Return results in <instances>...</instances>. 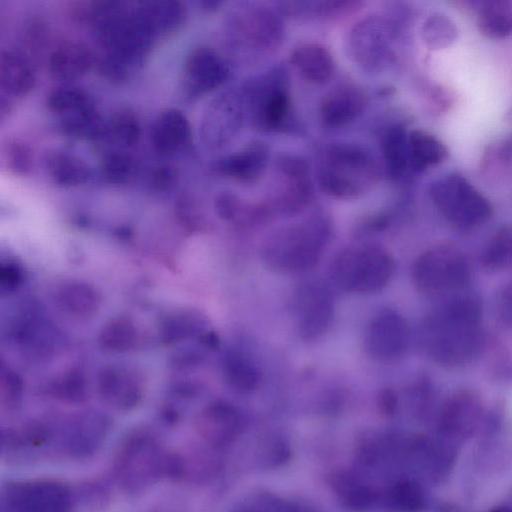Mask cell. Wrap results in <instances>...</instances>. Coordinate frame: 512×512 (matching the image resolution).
Masks as SVG:
<instances>
[{
    "label": "cell",
    "instance_id": "f6af8a7d",
    "mask_svg": "<svg viewBox=\"0 0 512 512\" xmlns=\"http://www.w3.org/2000/svg\"><path fill=\"white\" fill-rule=\"evenodd\" d=\"M192 324L185 318H170L163 323L161 339L168 344L179 342L190 336Z\"/></svg>",
    "mask_w": 512,
    "mask_h": 512
},
{
    "label": "cell",
    "instance_id": "60d3db41",
    "mask_svg": "<svg viewBox=\"0 0 512 512\" xmlns=\"http://www.w3.org/2000/svg\"><path fill=\"white\" fill-rule=\"evenodd\" d=\"M132 159L125 153L114 151L107 153L100 164L102 177L112 184H123L133 172Z\"/></svg>",
    "mask_w": 512,
    "mask_h": 512
},
{
    "label": "cell",
    "instance_id": "8fae6325",
    "mask_svg": "<svg viewBox=\"0 0 512 512\" xmlns=\"http://www.w3.org/2000/svg\"><path fill=\"white\" fill-rule=\"evenodd\" d=\"M410 328L406 318L390 308L377 312L369 321L364 347L367 354L380 362H390L400 358L407 350Z\"/></svg>",
    "mask_w": 512,
    "mask_h": 512
},
{
    "label": "cell",
    "instance_id": "30bf717a",
    "mask_svg": "<svg viewBox=\"0 0 512 512\" xmlns=\"http://www.w3.org/2000/svg\"><path fill=\"white\" fill-rule=\"evenodd\" d=\"M3 504L7 512H71L73 499L64 483L37 479L7 484Z\"/></svg>",
    "mask_w": 512,
    "mask_h": 512
},
{
    "label": "cell",
    "instance_id": "bcb514c9",
    "mask_svg": "<svg viewBox=\"0 0 512 512\" xmlns=\"http://www.w3.org/2000/svg\"><path fill=\"white\" fill-rule=\"evenodd\" d=\"M495 314L498 320L507 327L512 322V287L511 283L503 284L496 292L494 299Z\"/></svg>",
    "mask_w": 512,
    "mask_h": 512
},
{
    "label": "cell",
    "instance_id": "e575fe53",
    "mask_svg": "<svg viewBox=\"0 0 512 512\" xmlns=\"http://www.w3.org/2000/svg\"><path fill=\"white\" fill-rule=\"evenodd\" d=\"M137 342V329L127 317H116L108 321L98 335L99 347L108 353L130 350Z\"/></svg>",
    "mask_w": 512,
    "mask_h": 512
},
{
    "label": "cell",
    "instance_id": "52a82bcc",
    "mask_svg": "<svg viewBox=\"0 0 512 512\" xmlns=\"http://www.w3.org/2000/svg\"><path fill=\"white\" fill-rule=\"evenodd\" d=\"M398 35L396 21L380 14H370L351 28L347 37L348 54L367 72H380L395 58Z\"/></svg>",
    "mask_w": 512,
    "mask_h": 512
},
{
    "label": "cell",
    "instance_id": "e0dca14e",
    "mask_svg": "<svg viewBox=\"0 0 512 512\" xmlns=\"http://www.w3.org/2000/svg\"><path fill=\"white\" fill-rule=\"evenodd\" d=\"M366 103V94L359 86L351 83L339 85L323 98L320 119L330 128L345 126L358 118Z\"/></svg>",
    "mask_w": 512,
    "mask_h": 512
},
{
    "label": "cell",
    "instance_id": "ee69618b",
    "mask_svg": "<svg viewBox=\"0 0 512 512\" xmlns=\"http://www.w3.org/2000/svg\"><path fill=\"white\" fill-rule=\"evenodd\" d=\"M236 512H306L305 510L269 495H260Z\"/></svg>",
    "mask_w": 512,
    "mask_h": 512
},
{
    "label": "cell",
    "instance_id": "44dd1931",
    "mask_svg": "<svg viewBox=\"0 0 512 512\" xmlns=\"http://www.w3.org/2000/svg\"><path fill=\"white\" fill-rule=\"evenodd\" d=\"M191 127L187 117L177 109H166L155 119L150 141L155 151L171 155L182 150L190 141Z\"/></svg>",
    "mask_w": 512,
    "mask_h": 512
},
{
    "label": "cell",
    "instance_id": "db71d44e",
    "mask_svg": "<svg viewBox=\"0 0 512 512\" xmlns=\"http://www.w3.org/2000/svg\"><path fill=\"white\" fill-rule=\"evenodd\" d=\"M2 443H3V438H2V435H1V433H0V448H1V446H2Z\"/></svg>",
    "mask_w": 512,
    "mask_h": 512
},
{
    "label": "cell",
    "instance_id": "5bb4252c",
    "mask_svg": "<svg viewBox=\"0 0 512 512\" xmlns=\"http://www.w3.org/2000/svg\"><path fill=\"white\" fill-rule=\"evenodd\" d=\"M243 120V100L227 92L215 98L206 110L201 125L203 142L211 148L229 143L237 135Z\"/></svg>",
    "mask_w": 512,
    "mask_h": 512
},
{
    "label": "cell",
    "instance_id": "f35d334b",
    "mask_svg": "<svg viewBox=\"0 0 512 512\" xmlns=\"http://www.w3.org/2000/svg\"><path fill=\"white\" fill-rule=\"evenodd\" d=\"M32 166L29 148L17 140L0 141V171L15 175H26Z\"/></svg>",
    "mask_w": 512,
    "mask_h": 512
},
{
    "label": "cell",
    "instance_id": "816d5d0a",
    "mask_svg": "<svg viewBox=\"0 0 512 512\" xmlns=\"http://www.w3.org/2000/svg\"><path fill=\"white\" fill-rule=\"evenodd\" d=\"M200 341L208 348L215 349L219 345L218 337L213 333H203Z\"/></svg>",
    "mask_w": 512,
    "mask_h": 512
},
{
    "label": "cell",
    "instance_id": "603a6c76",
    "mask_svg": "<svg viewBox=\"0 0 512 512\" xmlns=\"http://www.w3.org/2000/svg\"><path fill=\"white\" fill-rule=\"evenodd\" d=\"M90 49L80 42L59 45L48 60L50 74L57 80L71 82L84 76L93 65Z\"/></svg>",
    "mask_w": 512,
    "mask_h": 512
},
{
    "label": "cell",
    "instance_id": "d6986e66",
    "mask_svg": "<svg viewBox=\"0 0 512 512\" xmlns=\"http://www.w3.org/2000/svg\"><path fill=\"white\" fill-rule=\"evenodd\" d=\"M268 159L269 150L266 144L253 141L240 151L221 159L215 169L223 176L251 183L264 174Z\"/></svg>",
    "mask_w": 512,
    "mask_h": 512
},
{
    "label": "cell",
    "instance_id": "7a4b0ae2",
    "mask_svg": "<svg viewBox=\"0 0 512 512\" xmlns=\"http://www.w3.org/2000/svg\"><path fill=\"white\" fill-rule=\"evenodd\" d=\"M333 223L325 213L276 232L266 244L264 257L268 265L282 272L301 273L314 269L331 241Z\"/></svg>",
    "mask_w": 512,
    "mask_h": 512
},
{
    "label": "cell",
    "instance_id": "3957f363",
    "mask_svg": "<svg viewBox=\"0 0 512 512\" xmlns=\"http://www.w3.org/2000/svg\"><path fill=\"white\" fill-rule=\"evenodd\" d=\"M380 170L371 153L347 143L328 145L318 161L317 182L327 195L356 199L369 192L379 179Z\"/></svg>",
    "mask_w": 512,
    "mask_h": 512
},
{
    "label": "cell",
    "instance_id": "1f68e13d",
    "mask_svg": "<svg viewBox=\"0 0 512 512\" xmlns=\"http://www.w3.org/2000/svg\"><path fill=\"white\" fill-rule=\"evenodd\" d=\"M508 0H490L482 3L477 17V26L482 35L501 39L512 30V8Z\"/></svg>",
    "mask_w": 512,
    "mask_h": 512
},
{
    "label": "cell",
    "instance_id": "d590c367",
    "mask_svg": "<svg viewBox=\"0 0 512 512\" xmlns=\"http://www.w3.org/2000/svg\"><path fill=\"white\" fill-rule=\"evenodd\" d=\"M50 393L63 402L81 403L89 392L87 376L80 368L63 371L50 384Z\"/></svg>",
    "mask_w": 512,
    "mask_h": 512
},
{
    "label": "cell",
    "instance_id": "74e56055",
    "mask_svg": "<svg viewBox=\"0 0 512 512\" xmlns=\"http://www.w3.org/2000/svg\"><path fill=\"white\" fill-rule=\"evenodd\" d=\"M350 1H285L280 3L283 14L294 18L328 17L349 11Z\"/></svg>",
    "mask_w": 512,
    "mask_h": 512
},
{
    "label": "cell",
    "instance_id": "7dc6e473",
    "mask_svg": "<svg viewBox=\"0 0 512 512\" xmlns=\"http://www.w3.org/2000/svg\"><path fill=\"white\" fill-rule=\"evenodd\" d=\"M128 65L115 56L105 54L99 62V71L111 81H123L128 74Z\"/></svg>",
    "mask_w": 512,
    "mask_h": 512
},
{
    "label": "cell",
    "instance_id": "ba28073f",
    "mask_svg": "<svg viewBox=\"0 0 512 512\" xmlns=\"http://www.w3.org/2000/svg\"><path fill=\"white\" fill-rule=\"evenodd\" d=\"M164 453L147 432L128 436L115 461V473L122 489L129 494H140L161 479Z\"/></svg>",
    "mask_w": 512,
    "mask_h": 512
},
{
    "label": "cell",
    "instance_id": "4316f807",
    "mask_svg": "<svg viewBox=\"0 0 512 512\" xmlns=\"http://www.w3.org/2000/svg\"><path fill=\"white\" fill-rule=\"evenodd\" d=\"M135 9L154 38L175 32L185 20V7L178 1H144Z\"/></svg>",
    "mask_w": 512,
    "mask_h": 512
},
{
    "label": "cell",
    "instance_id": "f5cc1de1",
    "mask_svg": "<svg viewBox=\"0 0 512 512\" xmlns=\"http://www.w3.org/2000/svg\"><path fill=\"white\" fill-rule=\"evenodd\" d=\"M10 111H11L10 102L5 97L0 95V122L3 121L4 119H6V117L10 113Z\"/></svg>",
    "mask_w": 512,
    "mask_h": 512
},
{
    "label": "cell",
    "instance_id": "ab89813d",
    "mask_svg": "<svg viewBox=\"0 0 512 512\" xmlns=\"http://www.w3.org/2000/svg\"><path fill=\"white\" fill-rule=\"evenodd\" d=\"M105 134H108L115 142L129 147L138 141L140 125L133 113L120 111L105 126Z\"/></svg>",
    "mask_w": 512,
    "mask_h": 512
},
{
    "label": "cell",
    "instance_id": "4dcf8cb0",
    "mask_svg": "<svg viewBox=\"0 0 512 512\" xmlns=\"http://www.w3.org/2000/svg\"><path fill=\"white\" fill-rule=\"evenodd\" d=\"M46 103L52 112L60 116V120L96 111L91 95L86 90L72 85H63L52 90Z\"/></svg>",
    "mask_w": 512,
    "mask_h": 512
},
{
    "label": "cell",
    "instance_id": "f546056e",
    "mask_svg": "<svg viewBox=\"0 0 512 512\" xmlns=\"http://www.w3.org/2000/svg\"><path fill=\"white\" fill-rule=\"evenodd\" d=\"M408 147L411 168L421 172L439 165L448 157V149L431 133L415 129L408 133Z\"/></svg>",
    "mask_w": 512,
    "mask_h": 512
},
{
    "label": "cell",
    "instance_id": "f907efd6",
    "mask_svg": "<svg viewBox=\"0 0 512 512\" xmlns=\"http://www.w3.org/2000/svg\"><path fill=\"white\" fill-rule=\"evenodd\" d=\"M378 403L383 412L392 414L398 406V397L391 388H384L379 393Z\"/></svg>",
    "mask_w": 512,
    "mask_h": 512
},
{
    "label": "cell",
    "instance_id": "4fadbf2b",
    "mask_svg": "<svg viewBox=\"0 0 512 512\" xmlns=\"http://www.w3.org/2000/svg\"><path fill=\"white\" fill-rule=\"evenodd\" d=\"M228 27L236 42L258 50H272L282 42L284 27L281 18L265 7H250L230 17Z\"/></svg>",
    "mask_w": 512,
    "mask_h": 512
},
{
    "label": "cell",
    "instance_id": "8d00e7d4",
    "mask_svg": "<svg viewBox=\"0 0 512 512\" xmlns=\"http://www.w3.org/2000/svg\"><path fill=\"white\" fill-rule=\"evenodd\" d=\"M421 37L430 49H445L456 41L458 29L448 16L434 13L422 24Z\"/></svg>",
    "mask_w": 512,
    "mask_h": 512
},
{
    "label": "cell",
    "instance_id": "277c9868",
    "mask_svg": "<svg viewBox=\"0 0 512 512\" xmlns=\"http://www.w3.org/2000/svg\"><path fill=\"white\" fill-rule=\"evenodd\" d=\"M395 270L392 255L374 244L350 246L333 259L330 276L336 287L353 294H372L390 282Z\"/></svg>",
    "mask_w": 512,
    "mask_h": 512
},
{
    "label": "cell",
    "instance_id": "836d02e7",
    "mask_svg": "<svg viewBox=\"0 0 512 512\" xmlns=\"http://www.w3.org/2000/svg\"><path fill=\"white\" fill-rule=\"evenodd\" d=\"M223 375L228 385L240 393H249L259 384L255 365L239 352L231 351L223 360Z\"/></svg>",
    "mask_w": 512,
    "mask_h": 512
},
{
    "label": "cell",
    "instance_id": "d4e9b609",
    "mask_svg": "<svg viewBox=\"0 0 512 512\" xmlns=\"http://www.w3.org/2000/svg\"><path fill=\"white\" fill-rule=\"evenodd\" d=\"M290 62L305 80L322 84L333 74L334 60L329 49L316 42H305L296 46Z\"/></svg>",
    "mask_w": 512,
    "mask_h": 512
},
{
    "label": "cell",
    "instance_id": "b9f144b4",
    "mask_svg": "<svg viewBox=\"0 0 512 512\" xmlns=\"http://www.w3.org/2000/svg\"><path fill=\"white\" fill-rule=\"evenodd\" d=\"M25 277L22 263L11 254H0V295L15 292Z\"/></svg>",
    "mask_w": 512,
    "mask_h": 512
},
{
    "label": "cell",
    "instance_id": "7bdbcfd3",
    "mask_svg": "<svg viewBox=\"0 0 512 512\" xmlns=\"http://www.w3.org/2000/svg\"><path fill=\"white\" fill-rule=\"evenodd\" d=\"M22 392L23 382L20 376L0 362V402L14 406L20 401Z\"/></svg>",
    "mask_w": 512,
    "mask_h": 512
},
{
    "label": "cell",
    "instance_id": "c3c4849f",
    "mask_svg": "<svg viewBox=\"0 0 512 512\" xmlns=\"http://www.w3.org/2000/svg\"><path fill=\"white\" fill-rule=\"evenodd\" d=\"M240 208L237 196L225 192L218 196L215 203V210L218 216L224 220H231L236 217Z\"/></svg>",
    "mask_w": 512,
    "mask_h": 512
},
{
    "label": "cell",
    "instance_id": "7402d4cb",
    "mask_svg": "<svg viewBox=\"0 0 512 512\" xmlns=\"http://www.w3.org/2000/svg\"><path fill=\"white\" fill-rule=\"evenodd\" d=\"M241 429L237 410L229 403L217 401L202 413L199 430L210 444L222 446L232 442Z\"/></svg>",
    "mask_w": 512,
    "mask_h": 512
},
{
    "label": "cell",
    "instance_id": "ac0fdd59",
    "mask_svg": "<svg viewBox=\"0 0 512 512\" xmlns=\"http://www.w3.org/2000/svg\"><path fill=\"white\" fill-rule=\"evenodd\" d=\"M110 420L98 412H87L75 418L69 427L67 447L75 457L93 455L103 444L109 429Z\"/></svg>",
    "mask_w": 512,
    "mask_h": 512
},
{
    "label": "cell",
    "instance_id": "7c38bea8",
    "mask_svg": "<svg viewBox=\"0 0 512 512\" xmlns=\"http://www.w3.org/2000/svg\"><path fill=\"white\" fill-rule=\"evenodd\" d=\"M297 329L305 341H314L330 329L335 315L331 290L320 281L305 283L296 296Z\"/></svg>",
    "mask_w": 512,
    "mask_h": 512
},
{
    "label": "cell",
    "instance_id": "2e32d148",
    "mask_svg": "<svg viewBox=\"0 0 512 512\" xmlns=\"http://www.w3.org/2000/svg\"><path fill=\"white\" fill-rule=\"evenodd\" d=\"M97 390L105 403L122 411L136 407L142 397L139 377L132 371L113 366L99 372Z\"/></svg>",
    "mask_w": 512,
    "mask_h": 512
},
{
    "label": "cell",
    "instance_id": "6da1fadb",
    "mask_svg": "<svg viewBox=\"0 0 512 512\" xmlns=\"http://www.w3.org/2000/svg\"><path fill=\"white\" fill-rule=\"evenodd\" d=\"M481 300L471 294L456 295L425 316L420 344L435 364L450 369L472 363L484 348Z\"/></svg>",
    "mask_w": 512,
    "mask_h": 512
},
{
    "label": "cell",
    "instance_id": "ffe728a7",
    "mask_svg": "<svg viewBox=\"0 0 512 512\" xmlns=\"http://www.w3.org/2000/svg\"><path fill=\"white\" fill-rule=\"evenodd\" d=\"M481 412L480 395L473 389L463 388L446 398L440 410L439 421L445 431L459 433L472 429Z\"/></svg>",
    "mask_w": 512,
    "mask_h": 512
},
{
    "label": "cell",
    "instance_id": "9c48e42d",
    "mask_svg": "<svg viewBox=\"0 0 512 512\" xmlns=\"http://www.w3.org/2000/svg\"><path fill=\"white\" fill-rule=\"evenodd\" d=\"M255 124L265 130H279L287 125L291 101L285 71L276 69L253 82L243 95Z\"/></svg>",
    "mask_w": 512,
    "mask_h": 512
},
{
    "label": "cell",
    "instance_id": "d6a6232c",
    "mask_svg": "<svg viewBox=\"0 0 512 512\" xmlns=\"http://www.w3.org/2000/svg\"><path fill=\"white\" fill-rule=\"evenodd\" d=\"M479 262L490 272H502L512 265V231L509 225L500 226L483 246Z\"/></svg>",
    "mask_w": 512,
    "mask_h": 512
},
{
    "label": "cell",
    "instance_id": "681fc988",
    "mask_svg": "<svg viewBox=\"0 0 512 512\" xmlns=\"http://www.w3.org/2000/svg\"><path fill=\"white\" fill-rule=\"evenodd\" d=\"M185 474L183 459L174 453H164L162 463V478L177 481Z\"/></svg>",
    "mask_w": 512,
    "mask_h": 512
},
{
    "label": "cell",
    "instance_id": "484cf974",
    "mask_svg": "<svg viewBox=\"0 0 512 512\" xmlns=\"http://www.w3.org/2000/svg\"><path fill=\"white\" fill-rule=\"evenodd\" d=\"M56 304L66 315L75 319H89L99 310L101 298L90 284L70 280L61 284L55 294Z\"/></svg>",
    "mask_w": 512,
    "mask_h": 512
},
{
    "label": "cell",
    "instance_id": "8992f818",
    "mask_svg": "<svg viewBox=\"0 0 512 512\" xmlns=\"http://www.w3.org/2000/svg\"><path fill=\"white\" fill-rule=\"evenodd\" d=\"M429 195L442 217L460 230L477 228L493 215L491 202L458 172L436 179Z\"/></svg>",
    "mask_w": 512,
    "mask_h": 512
},
{
    "label": "cell",
    "instance_id": "cb8c5ba5",
    "mask_svg": "<svg viewBox=\"0 0 512 512\" xmlns=\"http://www.w3.org/2000/svg\"><path fill=\"white\" fill-rule=\"evenodd\" d=\"M35 83L34 67L25 55L14 50L0 52V90L4 94L27 95Z\"/></svg>",
    "mask_w": 512,
    "mask_h": 512
},
{
    "label": "cell",
    "instance_id": "9a60e30c",
    "mask_svg": "<svg viewBox=\"0 0 512 512\" xmlns=\"http://www.w3.org/2000/svg\"><path fill=\"white\" fill-rule=\"evenodd\" d=\"M229 73L225 60L208 47L195 48L184 68L185 87L192 95L210 92L222 85Z\"/></svg>",
    "mask_w": 512,
    "mask_h": 512
},
{
    "label": "cell",
    "instance_id": "5b68a950",
    "mask_svg": "<svg viewBox=\"0 0 512 512\" xmlns=\"http://www.w3.org/2000/svg\"><path fill=\"white\" fill-rule=\"evenodd\" d=\"M472 268L467 255L449 242L434 244L415 259L411 278L417 291L425 295H441L468 286Z\"/></svg>",
    "mask_w": 512,
    "mask_h": 512
},
{
    "label": "cell",
    "instance_id": "83f0119b",
    "mask_svg": "<svg viewBox=\"0 0 512 512\" xmlns=\"http://www.w3.org/2000/svg\"><path fill=\"white\" fill-rule=\"evenodd\" d=\"M381 153L386 174L391 180L398 181L411 168L408 133L402 125H393L384 132Z\"/></svg>",
    "mask_w": 512,
    "mask_h": 512
},
{
    "label": "cell",
    "instance_id": "f1b7e54d",
    "mask_svg": "<svg viewBox=\"0 0 512 512\" xmlns=\"http://www.w3.org/2000/svg\"><path fill=\"white\" fill-rule=\"evenodd\" d=\"M45 167L50 179L61 187L85 184L90 178L88 164L79 156L56 150L47 155Z\"/></svg>",
    "mask_w": 512,
    "mask_h": 512
}]
</instances>
